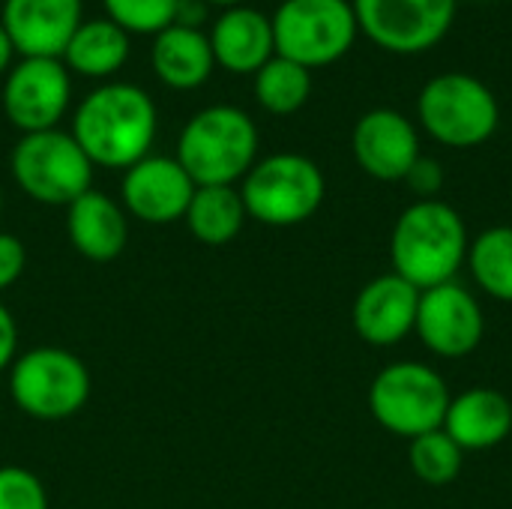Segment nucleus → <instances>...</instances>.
Wrapping results in <instances>:
<instances>
[{"mask_svg":"<svg viewBox=\"0 0 512 509\" xmlns=\"http://www.w3.org/2000/svg\"><path fill=\"white\" fill-rule=\"evenodd\" d=\"M0 509H48V492L42 480L21 465H3L0 468Z\"/></svg>","mask_w":512,"mask_h":509,"instance_id":"obj_27","label":"nucleus"},{"mask_svg":"<svg viewBox=\"0 0 512 509\" xmlns=\"http://www.w3.org/2000/svg\"><path fill=\"white\" fill-rule=\"evenodd\" d=\"M0 213H3V189H0Z\"/></svg>","mask_w":512,"mask_h":509,"instance_id":"obj_34","label":"nucleus"},{"mask_svg":"<svg viewBox=\"0 0 512 509\" xmlns=\"http://www.w3.org/2000/svg\"><path fill=\"white\" fill-rule=\"evenodd\" d=\"M156 105L135 84H102L81 99L72 138L99 168H132L156 141Z\"/></svg>","mask_w":512,"mask_h":509,"instance_id":"obj_1","label":"nucleus"},{"mask_svg":"<svg viewBox=\"0 0 512 509\" xmlns=\"http://www.w3.org/2000/svg\"><path fill=\"white\" fill-rule=\"evenodd\" d=\"M420 126L444 147L468 150L486 144L498 123L501 108L492 87L468 72H444L423 84L417 96Z\"/></svg>","mask_w":512,"mask_h":509,"instance_id":"obj_5","label":"nucleus"},{"mask_svg":"<svg viewBox=\"0 0 512 509\" xmlns=\"http://www.w3.org/2000/svg\"><path fill=\"white\" fill-rule=\"evenodd\" d=\"M24 267H27V249H24V243L15 234L0 231V294L21 279Z\"/></svg>","mask_w":512,"mask_h":509,"instance_id":"obj_29","label":"nucleus"},{"mask_svg":"<svg viewBox=\"0 0 512 509\" xmlns=\"http://www.w3.org/2000/svg\"><path fill=\"white\" fill-rule=\"evenodd\" d=\"M309 93H312V72L279 54L270 57L255 72V99L264 111L276 117H288L300 111L309 102Z\"/></svg>","mask_w":512,"mask_h":509,"instance_id":"obj_24","label":"nucleus"},{"mask_svg":"<svg viewBox=\"0 0 512 509\" xmlns=\"http://www.w3.org/2000/svg\"><path fill=\"white\" fill-rule=\"evenodd\" d=\"M66 234L87 261H114L129 240V219L123 204L90 189L66 207Z\"/></svg>","mask_w":512,"mask_h":509,"instance_id":"obj_18","label":"nucleus"},{"mask_svg":"<svg viewBox=\"0 0 512 509\" xmlns=\"http://www.w3.org/2000/svg\"><path fill=\"white\" fill-rule=\"evenodd\" d=\"M420 294L411 282L396 273L378 276L354 300V330L363 342L375 348H390L414 333Z\"/></svg>","mask_w":512,"mask_h":509,"instance_id":"obj_16","label":"nucleus"},{"mask_svg":"<svg viewBox=\"0 0 512 509\" xmlns=\"http://www.w3.org/2000/svg\"><path fill=\"white\" fill-rule=\"evenodd\" d=\"M93 162L78 147L72 132L45 129L21 135L9 156V171L18 189L36 204L69 207L93 189Z\"/></svg>","mask_w":512,"mask_h":509,"instance_id":"obj_7","label":"nucleus"},{"mask_svg":"<svg viewBox=\"0 0 512 509\" xmlns=\"http://www.w3.org/2000/svg\"><path fill=\"white\" fill-rule=\"evenodd\" d=\"M195 186H234L258 162V126L234 105L201 108L177 138V156Z\"/></svg>","mask_w":512,"mask_h":509,"instance_id":"obj_3","label":"nucleus"},{"mask_svg":"<svg viewBox=\"0 0 512 509\" xmlns=\"http://www.w3.org/2000/svg\"><path fill=\"white\" fill-rule=\"evenodd\" d=\"M9 396L15 408L33 420H69L90 399V372L84 360L66 348H30L9 366Z\"/></svg>","mask_w":512,"mask_h":509,"instance_id":"obj_6","label":"nucleus"},{"mask_svg":"<svg viewBox=\"0 0 512 509\" xmlns=\"http://www.w3.org/2000/svg\"><path fill=\"white\" fill-rule=\"evenodd\" d=\"M216 66L234 75H255L270 57H276L273 21L261 9L231 6L207 33Z\"/></svg>","mask_w":512,"mask_h":509,"instance_id":"obj_17","label":"nucleus"},{"mask_svg":"<svg viewBox=\"0 0 512 509\" xmlns=\"http://www.w3.org/2000/svg\"><path fill=\"white\" fill-rule=\"evenodd\" d=\"M126 57H129V33L117 27L111 18H96V21H81L60 60L69 72L87 78H108L126 63Z\"/></svg>","mask_w":512,"mask_h":509,"instance_id":"obj_21","label":"nucleus"},{"mask_svg":"<svg viewBox=\"0 0 512 509\" xmlns=\"http://www.w3.org/2000/svg\"><path fill=\"white\" fill-rule=\"evenodd\" d=\"M414 333L432 354L456 360L477 351L486 333V318L477 297L468 288L444 282L420 294Z\"/></svg>","mask_w":512,"mask_h":509,"instance_id":"obj_12","label":"nucleus"},{"mask_svg":"<svg viewBox=\"0 0 512 509\" xmlns=\"http://www.w3.org/2000/svg\"><path fill=\"white\" fill-rule=\"evenodd\" d=\"M270 21L276 54L309 72L339 63L360 33L351 0H282Z\"/></svg>","mask_w":512,"mask_h":509,"instance_id":"obj_8","label":"nucleus"},{"mask_svg":"<svg viewBox=\"0 0 512 509\" xmlns=\"http://www.w3.org/2000/svg\"><path fill=\"white\" fill-rule=\"evenodd\" d=\"M12 54H15V48H12V42H9V36H6V30H3V24H0V72L9 69Z\"/></svg>","mask_w":512,"mask_h":509,"instance_id":"obj_32","label":"nucleus"},{"mask_svg":"<svg viewBox=\"0 0 512 509\" xmlns=\"http://www.w3.org/2000/svg\"><path fill=\"white\" fill-rule=\"evenodd\" d=\"M207 15V3L204 0H177V12H174V24L183 27H198Z\"/></svg>","mask_w":512,"mask_h":509,"instance_id":"obj_31","label":"nucleus"},{"mask_svg":"<svg viewBox=\"0 0 512 509\" xmlns=\"http://www.w3.org/2000/svg\"><path fill=\"white\" fill-rule=\"evenodd\" d=\"M204 3H219V6H225V9H231V6H246V0H204Z\"/></svg>","mask_w":512,"mask_h":509,"instance_id":"obj_33","label":"nucleus"},{"mask_svg":"<svg viewBox=\"0 0 512 509\" xmlns=\"http://www.w3.org/2000/svg\"><path fill=\"white\" fill-rule=\"evenodd\" d=\"M81 0H3L0 24L21 57L60 60L81 27Z\"/></svg>","mask_w":512,"mask_h":509,"instance_id":"obj_15","label":"nucleus"},{"mask_svg":"<svg viewBox=\"0 0 512 509\" xmlns=\"http://www.w3.org/2000/svg\"><path fill=\"white\" fill-rule=\"evenodd\" d=\"M72 99L69 69L51 57H21L3 81V111L21 135L57 129Z\"/></svg>","mask_w":512,"mask_h":509,"instance_id":"obj_11","label":"nucleus"},{"mask_svg":"<svg viewBox=\"0 0 512 509\" xmlns=\"http://www.w3.org/2000/svg\"><path fill=\"white\" fill-rule=\"evenodd\" d=\"M357 165L384 183L405 180L411 165L420 159V135L417 126L393 111V108H372L366 111L351 135Z\"/></svg>","mask_w":512,"mask_h":509,"instance_id":"obj_14","label":"nucleus"},{"mask_svg":"<svg viewBox=\"0 0 512 509\" xmlns=\"http://www.w3.org/2000/svg\"><path fill=\"white\" fill-rule=\"evenodd\" d=\"M324 195V171L300 153L264 156L240 183L249 219L270 228H291L312 219L324 204Z\"/></svg>","mask_w":512,"mask_h":509,"instance_id":"obj_4","label":"nucleus"},{"mask_svg":"<svg viewBox=\"0 0 512 509\" xmlns=\"http://www.w3.org/2000/svg\"><path fill=\"white\" fill-rule=\"evenodd\" d=\"M195 195L192 177L174 156H144L126 168L120 183V198L126 216H135L147 225L180 222Z\"/></svg>","mask_w":512,"mask_h":509,"instance_id":"obj_13","label":"nucleus"},{"mask_svg":"<svg viewBox=\"0 0 512 509\" xmlns=\"http://www.w3.org/2000/svg\"><path fill=\"white\" fill-rule=\"evenodd\" d=\"M246 219V204L240 198V189L234 186H195V195L183 216L189 234L204 246L231 243L243 231Z\"/></svg>","mask_w":512,"mask_h":509,"instance_id":"obj_22","label":"nucleus"},{"mask_svg":"<svg viewBox=\"0 0 512 509\" xmlns=\"http://www.w3.org/2000/svg\"><path fill=\"white\" fill-rule=\"evenodd\" d=\"M408 462H411V471L420 483L450 486L462 474L465 450L444 429H435V432H426V435L411 441Z\"/></svg>","mask_w":512,"mask_h":509,"instance_id":"obj_25","label":"nucleus"},{"mask_svg":"<svg viewBox=\"0 0 512 509\" xmlns=\"http://www.w3.org/2000/svg\"><path fill=\"white\" fill-rule=\"evenodd\" d=\"M450 399L447 381L432 366L402 360L381 369L372 381L369 411L381 429L414 441L426 432L444 429Z\"/></svg>","mask_w":512,"mask_h":509,"instance_id":"obj_9","label":"nucleus"},{"mask_svg":"<svg viewBox=\"0 0 512 509\" xmlns=\"http://www.w3.org/2000/svg\"><path fill=\"white\" fill-rule=\"evenodd\" d=\"M405 183L414 195H420V201H432L444 189V168H441V162L420 156L411 165V171L405 174Z\"/></svg>","mask_w":512,"mask_h":509,"instance_id":"obj_28","label":"nucleus"},{"mask_svg":"<svg viewBox=\"0 0 512 509\" xmlns=\"http://www.w3.org/2000/svg\"><path fill=\"white\" fill-rule=\"evenodd\" d=\"M465 219L441 198L411 204L393 228L390 258L393 273L411 282L417 291L453 282L468 261Z\"/></svg>","mask_w":512,"mask_h":509,"instance_id":"obj_2","label":"nucleus"},{"mask_svg":"<svg viewBox=\"0 0 512 509\" xmlns=\"http://www.w3.org/2000/svg\"><path fill=\"white\" fill-rule=\"evenodd\" d=\"M15 357H18V324L12 312L0 303V372H9Z\"/></svg>","mask_w":512,"mask_h":509,"instance_id":"obj_30","label":"nucleus"},{"mask_svg":"<svg viewBox=\"0 0 512 509\" xmlns=\"http://www.w3.org/2000/svg\"><path fill=\"white\" fill-rule=\"evenodd\" d=\"M357 27L390 54L435 48L456 21L459 0H351Z\"/></svg>","mask_w":512,"mask_h":509,"instance_id":"obj_10","label":"nucleus"},{"mask_svg":"<svg viewBox=\"0 0 512 509\" xmlns=\"http://www.w3.org/2000/svg\"><path fill=\"white\" fill-rule=\"evenodd\" d=\"M444 432L465 453L492 450L510 438L512 402L492 387H474V390L450 399Z\"/></svg>","mask_w":512,"mask_h":509,"instance_id":"obj_19","label":"nucleus"},{"mask_svg":"<svg viewBox=\"0 0 512 509\" xmlns=\"http://www.w3.org/2000/svg\"><path fill=\"white\" fill-rule=\"evenodd\" d=\"M150 60H153L156 78L168 84L171 90L201 87L216 66L207 33H201L198 27H183V24H171L162 33H156Z\"/></svg>","mask_w":512,"mask_h":509,"instance_id":"obj_20","label":"nucleus"},{"mask_svg":"<svg viewBox=\"0 0 512 509\" xmlns=\"http://www.w3.org/2000/svg\"><path fill=\"white\" fill-rule=\"evenodd\" d=\"M468 267L474 282L495 300L512 303V225L483 231L468 246Z\"/></svg>","mask_w":512,"mask_h":509,"instance_id":"obj_23","label":"nucleus"},{"mask_svg":"<svg viewBox=\"0 0 512 509\" xmlns=\"http://www.w3.org/2000/svg\"><path fill=\"white\" fill-rule=\"evenodd\" d=\"M105 15L126 33H162L174 24L177 0H102Z\"/></svg>","mask_w":512,"mask_h":509,"instance_id":"obj_26","label":"nucleus"}]
</instances>
